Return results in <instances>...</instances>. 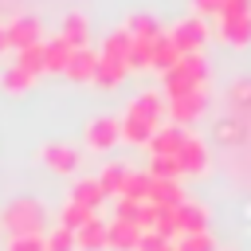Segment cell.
<instances>
[{
	"mask_svg": "<svg viewBox=\"0 0 251 251\" xmlns=\"http://www.w3.org/2000/svg\"><path fill=\"white\" fill-rule=\"evenodd\" d=\"M0 227L12 235H43L47 227V208L35 200V196H16L12 204L0 208Z\"/></svg>",
	"mask_w": 251,
	"mask_h": 251,
	"instance_id": "obj_1",
	"label": "cell"
},
{
	"mask_svg": "<svg viewBox=\"0 0 251 251\" xmlns=\"http://www.w3.org/2000/svg\"><path fill=\"white\" fill-rule=\"evenodd\" d=\"M208 82V63H204V55L196 51V55H180L169 71H165V94L173 98V94H184V90H200Z\"/></svg>",
	"mask_w": 251,
	"mask_h": 251,
	"instance_id": "obj_2",
	"label": "cell"
},
{
	"mask_svg": "<svg viewBox=\"0 0 251 251\" xmlns=\"http://www.w3.org/2000/svg\"><path fill=\"white\" fill-rule=\"evenodd\" d=\"M208 110V90H184V94H173L165 102V118H173V126H196L200 114Z\"/></svg>",
	"mask_w": 251,
	"mask_h": 251,
	"instance_id": "obj_3",
	"label": "cell"
},
{
	"mask_svg": "<svg viewBox=\"0 0 251 251\" xmlns=\"http://www.w3.org/2000/svg\"><path fill=\"white\" fill-rule=\"evenodd\" d=\"M176 165H180L184 176H204V173L212 169V153H208L204 137L184 133V141H180V149H176Z\"/></svg>",
	"mask_w": 251,
	"mask_h": 251,
	"instance_id": "obj_4",
	"label": "cell"
},
{
	"mask_svg": "<svg viewBox=\"0 0 251 251\" xmlns=\"http://www.w3.org/2000/svg\"><path fill=\"white\" fill-rule=\"evenodd\" d=\"M204 39H208V24H204L200 16H188V20H180V24L169 31V43H173L180 55H196Z\"/></svg>",
	"mask_w": 251,
	"mask_h": 251,
	"instance_id": "obj_5",
	"label": "cell"
},
{
	"mask_svg": "<svg viewBox=\"0 0 251 251\" xmlns=\"http://www.w3.org/2000/svg\"><path fill=\"white\" fill-rule=\"evenodd\" d=\"M173 216H176V231L180 235H196V231H208V208L204 204H196V200H184V204H176L173 208Z\"/></svg>",
	"mask_w": 251,
	"mask_h": 251,
	"instance_id": "obj_6",
	"label": "cell"
},
{
	"mask_svg": "<svg viewBox=\"0 0 251 251\" xmlns=\"http://www.w3.org/2000/svg\"><path fill=\"white\" fill-rule=\"evenodd\" d=\"M220 20V39L231 47H247L251 43V12H231V16H216Z\"/></svg>",
	"mask_w": 251,
	"mask_h": 251,
	"instance_id": "obj_7",
	"label": "cell"
},
{
	"mask_svg": "<svg viewBox=\"0 0 251 251\" xmlns=\"http://www.w3.org/2000/svg\"><path fill=\"white\" fill-rule=\"evenodd\" d=\"M4 39H8V47H31V43H39V20L35 16H16L12 24H4Z\"/></svg>",
	"mask_w": 251,
	"mask_h": 251,
	"instance_id": "obj_8",
	"label": "cell"
},
{
	"mask_svg": "<svg viewBox=\"0 0 251 251\" xmlns=\"http://www.w3.org/2000/svg\"><path fill=\"white\" fill-rule=\"evenodd\" d=\"M180 141H184V129L180 126H157L153 137L145 141V149H149V157H176Z\"/></svg>",
	"mask_w": 251,
	"mask_h": 251,
	"instance_id": "obj_9",
	"label": "cell"
},
{
	"mask_svg": "<svg viewBox=\"0 0 251 251\" xmlns=\"http://www.w3.org/2000/svg\"><path fill=\"white\" fill-rule=\"evenodd\" d=\"M39 157H43V165H47L51 173H75V169H78V149H71V145H63V141H47V145L39 149Z\"/></svg>",
	"mask_w": 251,
	"mask_h": 251,
	"instance_id": "obj_10",
	"label": "cell"
},
{
	"mask_svg": "<svg viewBox=\"0 0 251 251\" xmlns=\"http://www.w3.org/2000/svg\"><path fill=\"white\" fill-rule=\"evenodd\" d=\"M122 137H118V118H94L90 126H86V145L90 149H98V153H106V149H114Z\"/></svg>",
	"mask_w": 251,
	"mask_h": 251,
	"instance_id": "obj_11",
	"label": "cell"
},
{
	"mask_svg": "<svg viewBox=\"0 0 251 251\" xmlns=\"http://www.w3.org/2000/svg\"><path fill=\"white\" fill-rule=\"evenodd\" d=\"M137 235H141L137 224H129V220H110V224H106V251H133V247H137Z\"/></svg>",
	"mask_w": 251,
	"mask_h": 251,
	"instance_id": "obj_12",
	"label": "cell"
},
{
	"mask_svg": "<svg viewBox=\"0 0 251 251\" xmlns=\"http://www.w3.org/2000/svg\"><path fill=\"white\" fill-rule=\"evenodd\" d=\"M129 114H137L141 122H149V126L157 129V126L165 122V98H161L157 90H145V94H137V98H133Z\"/></svg>",
	"mask_w": 251,
	"mask_h": 251,
	"instance_id": "obj_13",
	"label": "cell"
},
{
	"mask_svg": "<svg viewBox=\"0 0 251 251\" xmlns=\"http://www.w3.org/2000/svg\"><path fill=\"white\" fill-rule=\"evenodd\" d=\"M188 196H184V188H180V180H157V176H149V204H157V208H176V204H184Z\"/></svg>",
	"mask_w": 251,
	"mask_h": 251,
	"instance_id": "obj_14",
	"label": "cell"
},
{
	"mask_svg": "<svg viewBox=\"0 0 251 251\" xmlns=\"http://www.w3.org/2000/svg\"><path fill=\"white\" fill-rule=\"evenodd\" d=\"M94 63H98V55H94L90 47H75L63 75H67L71 82H90V78H94Z\"/></svg>",
	"mask_w": 251,
	"mask_h": 251,
	"instance_id": "obj_15",
	"label": "cell"
},
{
	"mask_svg": "<svg viewBox=\"0 0 251 251\" xmlns=\"http://www.w3.org/2000/svg\"><path fill=\"white\" fill-rule=\"evenodd\" d=\"M75 251H106V220H90L75 231Z\"/></svg>",
	"mask_w": 251,
	"mask_h": 251,
	"instance_id": "obj_16",
	"label": "cell"
},
{
	"mask_svg": "<svg viewBox=\"0 0 251 251\" xmlns=\"http://www.w3.org/2000/svg\"><path fill=\"white\" fill-rule=\"evenodd\" d=\"M86 35H90L86 16H82V12H67V16H63V31H59V39H63L67 47H86Z\"/></svg>",
	"mask_w": 251,
	"mask_h": 251,
	"instance_id": "obj_17",
	"label": "cell"
},
{
	"mask_svg": "<svg viewBox=\"0 0 251 251\" xmlns=\"http://www.w3.org/2000/svg\"><path fill=\"white\" fill-rule=\"evenodd\" d=\"M71 200H75V204H82V208H90V212H98V208H102V200H106V192H102V184H98L94 176H82V180H75Z\"/></svg>",
	"mask_w": 251,
	"mask_h": 251,
	"instance_id": "obj_18",
	"label": "cell"
},
{
	"mask_svg": "<svg viewBox=\"0 0 251 251\" xmlns=\"http://www.w3.org/2000/svg\"><path fill=\"white\" fill-rule=\"evenodd\" d=\"M118 137H126L129 145H145V141L153 137V126H149V122H141L137 114H129V110H126V118L118 122Z\"/></svg>",
	"mask_w": 251,
	"mask_h": 251,
	"instance_id": "obj_19",
	"label": "cell"
},
{
	"mask_svg": "<svg viewBox=\"0 0 251 251\" xmlns=\"http://www.w3.org/2000/svg\"><path fill=\"white\" fill-rule=\"evenodd\" d=\"M71 51H75V47H67L59 35H55L51 43H43V71H51V75H63V71H67V59H71Z\"/></svg>",
	"mask_w": 251,
	"mask_h": 251,
	"instance_id": "obj_20",
	"label": "cell"
},
{
	"mask_svg": "<svg viewBox=\"0 0 251 251\" xmlns=\"http://www.w3.org/2000/svg\"><path fill=\"white\" fill-rule=\"evenodd\" d=\"M126 75H129L126 63H114V59H102V55H98V63H94V78H90V82H98V86L110 90V86H118Z\"/></svg>",
	"mask_w": 251,
	"mask_h": 251,
	"instance_id": "obj_21",
	"label": "cell"
},
{
	"mask_svg": "<svg viewBox=\"0 0 251 251\" xmlns=\"http://www.w3.org/2000/svg\"><path fill=\"white\" fill-rule=\"evenodd\" d=\"M118 196H126V200H137V204H145V200H149V173H133V169H126V176H122V188H118Z\"/></svg>",
	"mask_w": 251,
	"mask_h": 251,
	"instance_id": "obj_22",
	"label": "cell"
},
{
	"mask_svg": "<svg viewBox=\"0 0 251 251\" xmlns=\"http://www.w3.org/2000/svg\"><path fill=\"white\" fill-rule=\"evenodd\" d=\"M126 31H129V39H161V35H165V31H161V24H157L149 12L129 16V20H126Z\"/></svg>",
	"mask_w": 251,
	"mask_h": 251,
	"instance_id": "obj_23",
	"label": "cell"
},
{
	"mask_svg": "<svg viewBox=\"0 0 251 251\" xmlns=\"http://www.w3.org/2000/svg\"><path fill=\"white\" fill-rule=\"evenodd\" d=\"M176 59H180V51L169 43V35H161V39L153 43V51H149V71H161V75H165Z\"/></svg>",
	"mask_w": 251,
	"mask_h": 251,
	"instance_id": "obj_24",
	"label": "cell"
},
{
	"mask_svg": "<svg viewBox=\"0 0 251 251\" xmlns=\"http://www.w3.org/2000/svg\"><path fill=\"white\" fill-rule=\"evenodd\" d=\"M16 67L27 71L31 78H39V75H43V39L31 43V47H20V51H16Z\"/></svg>",
	"mask_w": 251,
	"mask_h": 251,
	"instance_id": "obj_25",
	"label": "cell"
},
{
	"mask_svg": "<svg viewBox=\"0 0 251 251\" xmlns=\"http://www.w3.org/2000/svg\"><path fill=\"white\" fill-rule=\"evenodd\" d=\"M31 82H35V78H31L27 71H20L16 63H8L4 75H0V90H4V94H24V90H31Z\"/></svg>",
	"mask_w": 251,
	"mask_h": 251,
	"instance_id": "obj_26",
	"label": "cell"
},
{
	"mask_svg": "<svg viewBox=\"0 0 251 251\" xmlns=\"http://www.w3.org/2000/svg\"><path fill=\"white\" fill-rule=\"evenodd\" d=\"M129 31L122 27V31H110L106 35V43H102V59H114V63H126V55H129Z\"/></svg>",
	"mask_w": 251,
	"mask_h": 251,
	"instance_id": "obj_27",
	"label": "cell"
},
{
	"mask_svg": "<svg viewBox=\"0 0 251 251\" xmlns=\"http://www.w3.org/2000/svg\"><path fill=\"white\" fill-rule=\"evenodd\" d=\"M98 212H90V208H82V204H75V200H67L63 204V212H59V227H71V231H78L82 224H90Z\"/></svg>",
	"mask_w": 251,
	"mask_h": 251,
	"instance_id": "obj_28",
	"label": "cell"
},
{
	"mask_svg": "<svg viewBox=\"0 0 251 251\" xmlns=\"http://www.w3.org/2000/svg\"><path fill=\"white\" fill-rule=\"evenodd\" d=\"M220 243L212 239V231H196V235H176L173 251H216Z\"/></svg>",
	"mask_w": 251,
	"mask_h": 251,
	"instance_id": "obj_29",
	"label": "cell"
},
{
	"mask_svg": "<svg viewBox=\"0 0 251 251\" xmlns=\"http://www.w3.org/2000/svg\"><path fill=\"white\" fill-rule=\"evenodd\" d=\"M157 39H133L129 43V55H126V67L129 71H149V51H153Z\"/></svg>",
	"mask_w": 251,
	"mask_h": 251,
	"instance_id": "obj_30",
	"label": "cell"
},
{
	"mask_svg": "<svg viewBox=\"0 0 251 251\" xmlns=\"http://www.w3.org/2000/svg\"><path fill=\"white\" fill-rule=\"evenodd\" d=\"M149 176H157V180H180L184 173H180L176 157H149Z\"/></svg>",
	"mask_w": 251,
	"mask_h": 251,
	"instance_id": "obj_31",
	"label": "cell"
},
{
	"mask_svg": "<svg viewBox=\"0 0 251 251\" xmlns=\"http://www.w3.org/2000/svg\"><path fill=\"white\" fill-rule=\"evenodd\" d=\"M122 176H126V165H106V169H102V176H94V180L102 184V192H106V196H118Z\"/></svg>",
	"mask_w": 251,
	"mask_h": 251,
	"instance_id": "obj_32",
	"label": "cell"
},
{
	"mask_svg": "<svg viewBox=\"0 0 251 251\" xmlns=\"http://www.w3.org/2000/svg\"><path fill=\"white\" fill-rule=\"evenodd\" d=\"M153 231L161 235V239H176L180 231H176V216H173V208H157V220H153Z\"/></svg>",
	"mask_w": 251,
	"mask_h": 251,
	"instance_id": "obj_33",
	"label": "cell"
},
{
	"mask_svg": "<svg viewBox=\"0 0 251 251\" xmlns=\"http://www.w3.org/2000/svg\"><path fill=\"white\" fill-rule=\"evenodd\" d=\"M43 251H75V231L71 227H55L51 235H43Z\"/></svg>",
	"mask_w": 251,
	"mask_h": 251,
	"instance_id": "obj_34",
	"label": "cell"
},
{
	"mask_svg": "<svg viewBox=\"0 0 251 251\" xmlns=\"http://www.w3.org/2000/svg\"><path fill=\"white\" fill-rule=\"evenodd\" d=\"M133 251H173V243L169 239H161L153 227H141V235H137V247Z\"/></svg>",
	"mask_w": 251,
	"mask_h": 251,
	"instance_id": "obj_35",
	"label": "cell"
},
{
	"mask_svg": "<svg viewBox=\"0 0 251 251\" xmlns=\"http://www.w3.org/2000/svg\"><path fill=\"white\" fill-rule=\"evenodd\" d=\"M8 251H43V235H12Z\"/></svg>",
	"mask_w": 251,
	"mask_h": 251,
	"instance_id": "obj_36",
	"label": "cell"
},
{
	"mask_svg": "<svg viewBox=\"0 0 251 251\" xmlns=\"http://www.w3.org/2000/svg\"><path fill=\"white\" fill-rule=\"evenodd\" d=\"M137 200H126V196H118V208H114V220H129V224H137Z\"/></svg>",
	"mask_w": 251,
	"mask_h": 251,
	"instance_id": "obj_37",
	"label": "cell"
},
{
	"mask_svg": "<svg viewBox=\"0 0 251 251\" xmlns=\"http://www.w3.org/2000/svg\"><path fill=\"white\" fill-rule=\"evenodd\" d=\"M231 106H235V110H247V106H251V82H247V78L231 86Z\"/></svg>",
	"mask_w": 251,
	"mask_h": 251,
	"instance_id": "obj_38",
	"label": "cell"
},
{
	"mask_svg": "<svg viewBox=\"0 0 251 251\" xmlns=\"http://www.w3.org/2000/svg\"><path fill=\"white\" fill-rule=\"evenodd\" d=\"M220 4H224V0H192V8L200 12V20H204V16H220Z\"/></svg>",
	"mask_w": 251,
	"mask_h": 251,
	"instance_id": "obj_39",
	"label": "cell"
},
{
	"mask_svg": "<svg viewBox=\"0 0 251 251\" xmlns=\"http://www.w3.org/2000/svg\"><path fill=\"white\" fill-rule=\"evenodd\" d=\"M231 12H251V0H224L220 16H231Z\"/></svg>",
	"mask_w": 251,
	"mask_h": 251,
	"instance_id": "obj_40",
	"label": "cell"
},
{
	"mask_svg": "<svg viewBox=\"0 0 251 251\" xmlns=\"http://www.w3.org/2000/svg\"><path fill=\"white\" fill-rule=\"evenodd\" d=\"M8 51V39H4V24H0V55Z\"/></svg>",
	"mask_w": 251,
	"mask_h": 251,
	"instance_id": "obj_41",
	"label": "cell"
},
{
	"mask_svg": "<svg viewBox=\"0 0 251 251\" xmlns=\"http://www.w3.org/2000/svg\"><path fill=\"white\" fill-rule=\"evenodd\" d=\"M216 251H235V247H216Z\"/></svg>",
	"mask_w": 251,
	"mask_h": 251,
	"instance_id": "obj_42",
	"label": "cell"
}]
</instances>
